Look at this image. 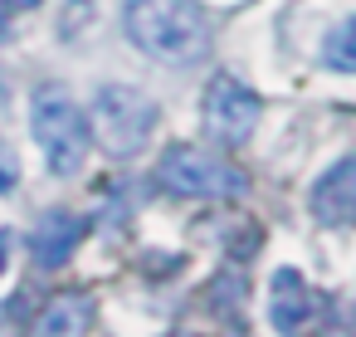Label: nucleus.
<instances>
[{"label":"nucleus","mask_w":356,"mask_h":337,"mask_svg":"<svg viewBox=\"0 0 356 337\" xmlns=\"http://www.w3.org/2000/svg\"><path fill=\"white\" fill-rule=\"evenodd\" d=\"M122 25L156 64H195L210 54V20L195 0H127Z\"/></svg>","instance_id":"nucleus-1"},{"label":"nucleus","mask_w":356,"mask_h":337,"mask_svg":"<svg viewBox=\"0 0 356 337\" xmlns=\"http://www.w3.org/2000/svg\"><path fill=\"white\" fill-rule=\"evenodd\" d=\"M30 132L54 176H74L88 157V118L64 84H40L30 98Z\"/></svg>","instance_id":"nucleus-2"},{"label":"nucleus","mask_w":356,"mask_h":337,"mask_svg":"<svg viewBox=\"0 0 356 337\" xmlns=\"http://www.w3.org/2000/svg\"><path fill=\"white\" fill-rule=\"evenodd\" d=\"M156 132V103L142 93V88H127V84H103L98 98H93V137L108 157L127 162L137 157Z\"/></svg>","instance_id":"nucleus-3"},{"label":"nucleus","mask_w":356,"mask_h":337,"mask_svg":"<svg viewBox=\"0 0 356 337\" xmlns=\"http://www.w3.org/2000/svg\"><path fill=\"white\" fill-rule=\"evenodd\" d=\"M156 181L186 201H234L249 191V176L239 166H229L225 157L200 152V147H171L156 162Z\"/></svg>","instance_id":"nucleus-4"},{"label":"nucleus","mask_w":356,"mask_h":337,"mask_svg":"<svg viewBox=\"0 0 356 337\" xmlns=\"http://www.w3.org/2000/svg\"><path fill=\"white\" fill-rule=\"evenodd\" d=\"M200 118H205V132L225 147H239L249 142V132L259 127V98L234 79V74H215L205 98H200Z\"/></svg>","instance_id":"nucleus-5"},{"label":"nucleus","mask_w":356,"mask_h":337,"mask_svg":"<svg viewBox=\"0 0 356 337\" xmlns=\"http://www.w3.org/2000/svg\"><path fill=\"white\" fill-rule=\"evenodd\" d=\"M312 220L327 230H346L356 220V152H346L341 162H332L317 186H312Z\"/></svg>","instance_id":"nucleus-6"},{"label":"nucleus","mask_w":356,"mask_h":337,"mask_svg":"<svg viewBox=\"0 0 356 337\" xmlns=\"http://www.w3.org/2000/svg\"><path fill=\"white\" fill-rule=\"evenodd\" d=\"M79 240H83V220L74 210H49V215H40V225L30 235V254L40 269H64L69 254L79 249Z\"/></svg>","instance_id":"nucleus-7"},{"label":"nucleus","mask_w":356,"mask_h":337,"mask_svg":"<svg viewBox=\"0 0 356 337\" xmlns=\"http://www.w3.org/2000/svg\"><path fill=\"white\" fill-rule=\"evenodd\" d=\"M307 318H312V293H307L302 274H298V269H278V274H273V313H268V322H273L278 332H293V327H302Z\"/></svg>","instance_id":"nucleus-8"},{"label":"nucleus","mask_w":356,"mask_h":337,"mask_svg":"<svg viewBox=\"0 0 356 337\" xmlns=\"http://www.w3.org/2000/svg\"><path fill=\"white\" fill-rule=\"evenodd\" d=\"M322 64L332 74H356V15H346L341 25L327 30L322 40Z\"/></svg>","instance_id":"nucleus-9"},{"label":"nucleus","mask_w":356,"mask_h":337,"mask_svg":"<svg viewBox=\"0 0 356 337\" xmlns=\"http://www.w3.org/2000/svg\"><path fill=\"white\" fill-rule=\"evenodd\" d=\"M88 322H93V303L88 298H59L40 318V332H88Z\"/></svg>","instance_id":"nucleus-10"},{"label":"nucleus","mask_w":356,"mask_h":337,"mask_svg":"<svg viewBox=\"0 0 356 337\" xmlns=\"http://www.w3.org/2000/svg\"><path fill=\"white\" fill-rule=\"evenodd\" d=\"M15 181H20V162H15V152L0 147V196L15 191Z\"/></svg>","instance_id":"nucleus-11"},{"label":"nucleus","mask_w":356,"mask_h":337,"mask_svg":"<svg viewBox=\"0 0 356 337\" xmlns=\"http://www.w3.org/2000/svg\"><path fill=\"white\" fill-rule=\"evenodd\" d=\"M6 35H10V6L0 0V40H6Z\"/></svg>","instance_id":"nucleus-12"},{"label":"nucleus","mask_w":356,"mask_h":337,"mask_svg":"<svg viewBox=\"0 0 356 337\" xmlns=\"http://www.w3.org/2000/svg\"><path fill=\"white\" fill-rule=\"evenodd\" d=\"M10 10H30V6H40V0H6Z\"/></svg>","instance_id":"nucleus-13"},{"label":"nucleus","mask_w":356,"mask_h":337,"mask_svg":"<svg viewBox=\"0 0 356 337\" xmlns=\"http://www.w3.org/2000/svg\"><path fill=\"white\" fill-rule=\"evenodd\" d=\"M6 249H10V240H6V235H0V274H6Z\"/></svg>","instance_id":"nucleus-14"}]
</instances>
